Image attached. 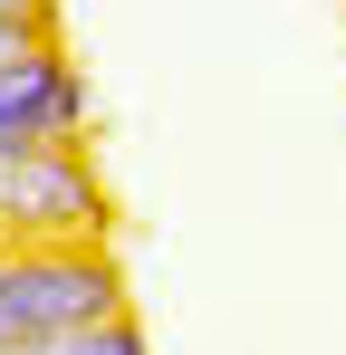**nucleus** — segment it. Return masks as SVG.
<instances>
[{
	"mask_svg": "<svg viewBox=\"0 0 346 355\" xmlns=\"http://www.w3.org/2000/svg\"><path fill=\"white\" fill-rule=\"evenodd\" d=\"M125 317V279H115L106 240H39V250H0V346H29L58 327H97Z\"/></svg>",
	"mask_w": 346,
	"mask_h": 355,
	"instance_id": "nucleus-1",
	"label": "nucleus"
},
{
	"mask_svg": "<svg viewBox=\"0 0 346 355\" xmlns=\"http://www.w3.org/2000/svg\"><path fill=\"white\" fill-rule=\"evenodd\" d=\"M39 240H106V192L87 173L77 135L0 164V250H39Z\"/></svg>",
	"mask_w": 346,
	"mask_h": 355,
	"instance_id": "nucleus-2",
	"label": "nucleus"
},
{
	"mask_svg": "<svg viewBox=\"0 0 346 355\" xmlns=\"http://www.w3.org/2000/svg\"><path fill=\"white\" fill-rule=\"evenodd\" d=\"M67 135H87V87L58 58V39L0 58V164L29 154V144H67Z\"/></svg>",
	"mask_w": 346,
	"mask_h": 355,
	"instance_id": "nucleus-3",
	"label": "nucleus"
},
{
	"mask_svg": "<svg viewBox=\"0 0 346 355\" xmlns=\"http://www.w3.org/2000/svg\"><path fill=\"white\" fill-rule=\"evenodd\" d=\"M0 355H145V336H135V317H97V327H58V336H29Z\"/></svg>",
	"mask_w": 346,
	"mask_h": 355,
	"instance_id": "nucleus-4",
	"label": "nucleus"
},
{
	"mask_svg": "<svg viewBox=\"0 0 346 355\" xmlns=\"http://www.w3.org/2000/svg\"><path fill=\"white\" fill-rule=\"evenodd\" d=\"M0 29H49V0H0Z\"/></svg>",
	"mask_w": 346,
	"mask_h": 355,
	"instance_id": "nucleus-5",
	"label": "nucleus"
}]
</instances>
